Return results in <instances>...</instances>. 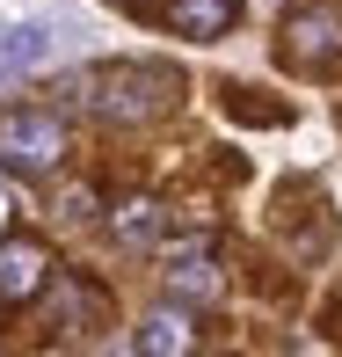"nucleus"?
Returning <instances> with one entry per match:
<instances>
[{
    "instance_id": "obj_2",
    "label": "nucleus",
    "mask_w": 342,
    "mask_h": 357,
    "mask_svg": "<svg viewBox=\"0 0 342 357\" xmlns=\"http://www.w3.org/2000/svg\"><path fill=\"white\" fill-rule=\"evenodd\" d=\"M0 160L22 175H44L66 160V124L52 109H0Z\"/></svg>"
},
{
    "instance_id": "obj_10",
    "label": "nucleus",
    "mask_w": 342,
    "mask_h": 357,
    "mask_svg": "<svg viewBox=\"0 0 342 357\" xmlns=\"http://www.w3.org/2000/svg\"><path fill=\"white\" fill-rule=\"evenodd\" d=\"M226 117H240V124H284L291 109L284 102H255V88H233V80H226Z\"/></svg>"
},
{
    "instance_id": "obj_6",
    "label": "nucleus",
    "mask_w": 342,
    "mask_h": 357,
    "mask_svg": "<svg viewBox=\"0 0 342 357\" xmlns=\"http://www.w3.org/2000/svg\"><path fill=\"white\" fill-rule=\"evenodd\" d=\"M37 284H44V248L29 234H15L8 248H0V299H29Z\"/></svg>"
},
{
    "instance_id": "obj_1",
    "label": "nucleus",
    "mask_w": 342,
    "mask_h": 357,
    "mask_svg": "<svg viewBox=\"0 0 342 357\" xmlns=\"http://www.w3.org/2000/svg\"><path fill=\"white\" fill-rule=\"evenodd\" d=\"M80 95H88L102 117H117V124H146L168 102H182V73L160 66V59H117V66L80 73Z\"/></svg>"
},
{
    "instance_id": "obj_3",
    "label": "nucleus",
    "mask_w": 342,
    "mask_h": 357,
    "mask_svg": "<svg viewBox=\"0 0 342 357\" xmlns=\"http://www.w3.org/2000/svg\"><path fill=\"white\" fill-rule=\"evenodd\" d=\"M342 52V22L328 8H299L284 22V59H299V66H328V59Z\"/></svg>"
},
{
    "instance_id": "obj_7",
    "label": "nucleus",
    "mask_w": 342,
    "mask_h": 357,
    "mask_svg": "<svg viewBox=\"0 0 342 357\" xmlns=\"http://www.w3.org/2000/svg\"><path fill=\"white\" fill-rule=\"evenodd\" d=\"M132 350L139 357H182V350H197V328H189V314H146Z\"/></svg>"
},
{
    "instance_id": "obj_5",
    "label": "nucleus",
    "mask_w": 342,
    "mask_h": 357,
    "mask_svg": "<svg viewBox=\"0 0 342 357\" xmlns=\"http://www.w3.org/2000/svg\"><path fill=\"white\" fill-rule=\"evenodd\" d=\"M168 284L189 291V299H204V291H219V263H211V241H175L168 248Z\"/></svg>"
},
{
    "instance_id": "obj_9",
    "label": "nucleus",
    "mask_w": 342,
    "mask_h": 357,
    "mask_svg": "<svg viewBox=\"0 0 342 357\" xmlns=\"http://www.w3.org/2000/svg\"><path fill=\"white\" fill-rule=\"evenodd\" d=\"M160 226H168V212H160L153 197H139V204H124V212H117V241H124V248H153Z\"/></svg>"
},
{
    "instance_id": "obj_4",
    "label": "nucleus",
    "mask_w": 342,
    "mask_h": 357,
    "mask_svg": "<svg viewBox=\"0 0 342 357\" xmlns=\"http://www.w3.org/2000/svg\"><path fill=\"white\" fill-rule=\"evenodd\" d=\"M233 0H168V29L175 37H189V44H211V37H226L233 29Z\"/></svg>"
},
{
    "instance_id": "obj_8",
    "label": "nucleus",
    "mask_w": 342,
    "mask_h": 357,
    "mask_svg": "<svg viewBox=\"0 0 342 357\" xmlns=\"http://www.w3.org/2000/svg\"><path fill=\"white\" fill-rule=\"evenodd\" d=\"M52 52V29L44 22H22V29H0V80H15V73H29L37 59Z\"/></svg>"
}]
</instances>
